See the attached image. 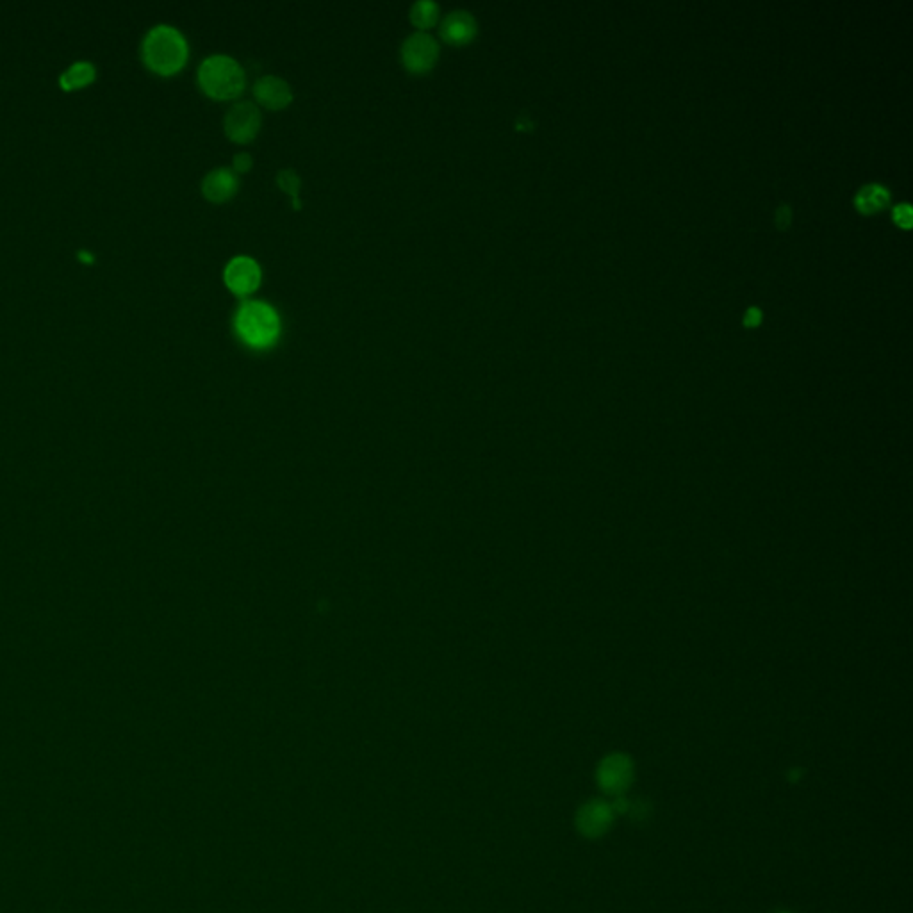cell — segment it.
<instances>
[{
  "label": "cell",
  "instance_id": "obj_1",
  "mask_svg": "<svg viewBox=\"0 0 913 913\" xmlns=\"http://www.w3.org/2000/svg\"><path fill=\"white\" fill-rule=\"evenodd\" d=\"M187 59V43L184 36L169 25H157L143 39V61L160 75L177 73Z\"/></svg>",
  "mask_w": 913,
  "mask_h": 913
},
{
  "label": "cell",
  "instance_id": "obj_2",
  "mask_svg": "<svg viewBox=\"0 0 913 913\" xmlns=\"http://www.w3.org/2000/svg\"><path fill=\"white\" fill-rule=\"evenodd\" d=\"M234 323L239 337L253 348L271 346L280 333V317L276 310L259 300L243 301L235 312Z\"/></svg>",
  "mask_w": 913,
  "mask_h": 913
},
{
  "label": "cell",
  "instance_id": "obj_3",
  "mask_svg": "<svg viewBox=\"0 0 913 913\" xmlns=\"http://www.w3.org/2000/svg\"><path fill=\"white\" fill-rule=\"evenodd\" d=\"M198 82L202 89L216 100H230L244 89V70L230 55H210L198 68Z\"/></svg>",
  "mask_w": 913,
  "mask_h": 913
},
{
  "label": "cell",
  "instance_id": "obj_4",
  "mask_svg": "<svg viewBox=\"0 0 913 913\" xmlns=\"http://www.w3.org/2000/svg\"><path fill=\"white\" fill-rule=\"evenodd\" d=\"M633 761L628 754L612 753L605 756L596 770L597 786L612 797L624 795L633 783Z\"/></svg>",
  "mask_w": 913,
  "mask_h": 913
},
{
  "label": "cell",
  "instance_id": "obj_5",
  "mask_svg": "<svg viewBox=\"0 0 913 913\" xmlns=\"http://www.w3.org/2000/svg\"><path fill=\"white\" fill-rule=\"evenodd\" d=\"M262 123L260 111L251 102H237L234 103L225 116V132L235 143L251 141Z\"/></svg>",
  "mask_w": 913,
  "mask_h": 913
},
{
  "label": "cell",
  "instance_id": "obj_6",
  "mask_svg": "<svg viewBox=\"0 0 913 913\" xmlns=\"http://www.w3.org/2000/svg\"><path fill=\"white\" fill-rule=\"evenodd\" d=\"M439 57V43L424 32L410 34L401 46V61L414 73L428 71Z\"/></svg>",
  "mask_w": 913,
  "mask_h": 913
},
{
  "label": "cell",
  "instance_id": "obj_7",
  "mask_svg": "<svg viewBox=\"0 0 913 913\" xmlns=\"http://www.w3.org/2000/svg\"><path fill=\"white\" fill-rule=\"evenodd\" d=\"M615 813L612 804L601 799H592L580 806L576 811V829L585 838L603 836L613 824Z\"/></svg>",
  "mask_w": 913,
  "mask_h": 913
},
{
  "label": "cell",
  "instance_id": "obj_8",
  "mask_svg": "<svg viewBox=\"0 0 913 913\" xmlns=\"http://www.w3.org/2000/svg\"><path fill=\"white\" fill-rule=\"evenodd\" d=\"M223 276L232 292L244 296L259 287L262 273L255 259L248 255H237L226 264Z\"/></svg>",
  "mask_w": 913,
  "mask_h": 913
},
{
  "label": "cell",
  "instance_id": "obj_9",
  "mask_svg": "<svg viewBox=\"0 0 913 913\" xmlns=\"http://www.w3.org/2000/svg\"><path fill=\"white\" fill-rule=\"evenodd\" d=\"M253 95L267 109H284L292 100L291 86L276 75L260 77L253 84Z\"/></svg>",
  "mask_w": 913,
  "mask_h": 913
},
{
  "label": "cell",
  "instance_id": "obj_10",
  "mask_svg": "<svg viewBox=\"0 0 913 913\" xmlns=\"http://www.w3.org/2000/svg\"><path fill=\"white\" fill-rule=\"evenodd\" d=\"M476 20L467 11H453L449 12L440 25V36L444 41L451 45H465L476 36Z\"/></svg>",
  "mask_w": 913,
  "mask_h": 913
},
{
  "label": "cell",
  "instance_id": "obj_11",
  "mask_svg": "<svg viewBox=\"0 0 913 913\" xmlns=\"http://www.w3.org/2000/svg\"><path fill=\"white\" fill-rule=\"evenodd\" d=\"M239 180L230 168H216L209 171L202 182L203 196L210 202H226L237 191Z\"/></svg>",
  "mask_w": 913,
  "mask_h": 913
},
{
  "label": "cell",
  "instance_id": "obj_12",
  "mask_svg": "<svg viewBox=\"0 0 913 913\" xmlns=\"http://www.w3.org/2000/svg\"><path fill=\"white\" fill-rule=\"evenodd\" d=\"M890 202V191L881 184H867L863 185L854 198V203L860 212L872 214L883 209Z\"/></svg>",
  "mask_w": 913,
  "mask_h": 913
},
{
  "label": "cell",
  "instance_id": "obj_13",
  "mask_svg": "<svg viewBox=\"0 0 913 913\" xmlns=\"http://www.w3.org/2000/svg\"><path fill=\"white\" fill-rule=\"evenodd\" d=\"M95 78V68L87 61H78L71 64L66 71L61 73L59 84L62 89H77L82 86H87Z\"/></svg>",
  "mask_w": 913,
  "mask_h": 913
},
{
  "label": "cell",
  "instance_id": "obj_14",
  "mask_svg": "<svg viewBox=\"0 0 913 913\" xmlns=\"http://www.w3.org/2000/svg\"><path fill=\"white\" fill-rule=\"evenodd\" d=\"M439 18V5L432 0H417L410 7V20L417 29H430Z\"/></svg>",
  "mask_w": 913,
  "mask_h": 913
},
{
  "label": "cell",
  "instance_id": "obj_15",
  "mask_svg": "<svg viewBox=\"0 0 913 913\" xmlns=\"http://www.w3.org/2000/svg\"><path fill=\"white\" fill-rule=\"evenodd\" d=\"M276 184L280 185V189H284L294 202V207L300 209V177L296 175L294 169H282L278 175H276Z\"/></svg>",
  "mask_w": 913,
  "mask_h": 913
},
{
  "label": "cell",
  "instance_id": "obj_16",
  "mask_svg": "<svg viewBox=\"0 0 913 913\" xmlns=\"http://www.w3.org/2000/svg\"><path fill=\"white\" fill-rule=\"evenodd\" d=\"M893 221L902 226V228H909L911 226V221H913V209L909 203H899L893 207Z\"/></svg>",
  "mask_w": 913,
  "mask_h": 913
},
{
  "label": "cell",
  "instance_id": "obj_17",
  "mask_svg": "<svg viewBox=\"0 0 913 913\" xmlns=\"http://www.w3.org/2000/svg\"><path fill=\"white\" fill-rule=\"evenodd\" d=\"M790 219H792V210L788 205L781 203L776 210V216H774V221L777 225V228H786L790 225Z\"/></svg>",
  "mask_w": 913,
  "mask_h": 913
},
{
  "label": "cell",
  "instance_id": "obj_18",
  "mask_svg": "<svg viewBox=\"0 0 913 913\" xmlns=\"http://www.w3.org/2000/svg\"><path fill=\"white\" fill-rule=\"evenodd\" d=\"M761 316H763V314H761V308H760V307H756V305H753V307H749V308L745 310V314H744V325H745V326H756V325H760Z\"/></svg>",
  "mask_w": 913,
  "mask_h": 913
},
{
  "label": "cell",
  "instance_id": "obj_19",
  "mask_svg": "<svg viewBox=\"0 0 913 913\" xmlns=\"http://www.w3.org/2000/svg\"><path fill=\"white\" fill-rule=\"evenodd\" d=\"M251 168V155L248 153H237L234 157V171L246 173Z\"/></svg>",
  "mask_w": 913,
  "mask_h": 913
},
{
  "label": "cell",
  "instance_id": "obj_20",
  "mask_svg": "<svg viewBox=\"0 0 913 913\" xmlns=\"http://www.w3.org/2000/svg\"><path fill=\"white\" fill-rule=\"evenodd\" d=\"M781 913H788V911H781Z\"/></svg>",
  "mask_w": 913,
  "mask_h": 913
}]
</instances>
